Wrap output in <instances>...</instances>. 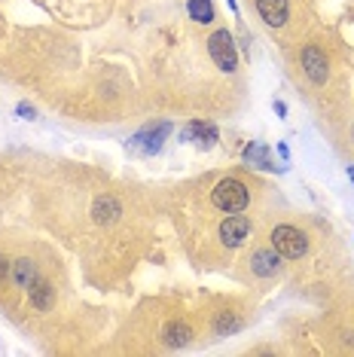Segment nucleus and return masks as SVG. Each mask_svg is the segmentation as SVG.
I'll list each match as a JSON object with an SVG mask.
<instances>
[{"instance_id":"nucleus-1","label":"nucleus","mask_w":354,"mask_h":357,"mask_svg":"<svg viewBox=\"0 0 354 357\" xmlns=\"http://www.w3.org/2000/svg\"><path fill=\"white\" fill-rule=\"evenodd\" d=\"M211 202H214V208L226 211V214H241V211L251 205V192H247V186L236 181V177H223V181L214 186Z\"/></svg>"},{"instance_id":"nucleus-2","label":"nucleus","mask_w":354,"mask_h":357,"mask_svg":"<svg viewBox=\"0 0 354 357\" xmlns=\"http://www.w3.org/2000/svg\"><path fill=\"white\" fill-rule=\"evenodd\" d=\"M269 238H272V248L284 259H300L305 250H309V238H305V232H300L296 226H275Z\"/></svg>"},{"instance_id":"nucleus-3","label":"nucleus","mask_w":354,"mask_h":357,"mask_svg":"<svg viewBox=\"0 0 354 357\" xmlns=\"http://www.w3.org/2000/svg\"><path fill=\"white\" fill-rule=\"evenodd\" d=\"M208 52H211V59L220 70H226V74L236 70L238 52H236V43H232L229 31H217V34H211V40H208Z\"/></svg>"},{"instance_id":"nucleus-4","label":"nucleus","mask_w":354,"mask_h":357,"mask_svg":"<svg viewBox=\"0 0 354 357\" xmlns=\"http://www.w3.org/2000/svg\"><path fill=\"white\" fill-rule=\"evenodd\" d=\"M247 235H251V220H247V217H241V214L226 217V220L220 223V241L226 248H238Z\"/></svg>"},{"instance_id":"nucleus-5","label":"nucleus","mask_w":354,"mask_h":357,"mask_svg":"<svg viewBox=\"0 0 354 357\" xmlns=\"http://www.w3.org/2000/svg\"><path fill=\"white\" fill-rule=\"evenodd\" d=\"M302 70H305V77L311 79V83H324L327 79V59H324V52L318 50V46H309V50L302 52Z\"/></svg>"},{"instance_id":"nucleus-6","label":"nucleus","mask_w":354,"mask_h":357,"mask_svg":"<svg viewBox=\"0 0 354 357\" xmlns=\"http://www.w3.org/2000/svg\"><path fill=\"white\" fill-rule=\"evenodd\" d=\"M256 13L263 15L266 25L281 28L287 22V0H256Z\"/></svg>"},{"instance_id":"nucleus-7","label":"nucleus","mask_w":354,"mask_h":357,"mask_svg":"<svg viewBox=\"0 0 354 357\" xmlns=\"http://www.w3.org/2000/svg\"><path fill=\"white\" fill-rule=\"evenodd\" d=\"M28 296H31V305H34L37 312H49L52 303H55V287H52L49 281L37 278V281L28 287Z\"/></svg>"},{"instance_id":"nucleus-8","label":"nucleus","mask_w":354,"mask_h":357,"mask_svg":"<svg viewBox=\"0 0 354 357\" xmlns=\"http://www.w3.org/2000/svg\"><path fill=\"white\" fill-rule=\"evenodd\" d=\"M119 214H123V205L114 199V196H101V199H95V205H92V220L95 223H114L119 220Z\"/></svg>"},{"instance_id":"nucleus-9","label":"nucleus","mask_w":354,"mask_h":357,"mask_svg":"<svg viewBox=\"0 0 354 357\" xmlns=\"http://www.w3.org/2000/svg\"><path fill=\"white\" fill-rule=\"evenodd\" d=\"M251 269L260 275V278H269V275H275L281 269V254L275 248H269V250H256L254 259H251Z\"/></svg>"},{"instance_id":"nucleus-10","label":"nucleus","mask_w":354,"mask_h":357,"mask_svg":"<svg viewBox=\"0 0 354 357\" xmlns=\"http://www.w3.org/2000/svg\"><path fill=\"white\" fill-rule=\"evenodd\" d=\"M10 275H13V284L15 287H22V290H28L31 284L37 281V266H34V259H15V263L10 266Z\"/></svg>"},{"instance_id":"nucleus-11","label":"nucleus","mask_w":354,"mask_h":357,"mask_svg":"<svg viewBox=\"0 0 354 357\" xmlns=\"http://www.w3.org/2000/svg\"><path fill=\"white\" fill-rule=\"evenodd\" d=\"M171 132V126L168 123H159L156 128H147V132H141L138 137H134V147H141L144 153H156L159 147H162V137Z\"/></svg>"},{"instance_id":"nucleus-12","label":"nucleus","mask_w":354,"mask_h":357,"mask_svg":"<svg viewBox=\"0 0 354 357\" xmlns=\"http://www.w3.org/2000/svg\"><path fill=\"white\" fill-rule=\"evenodd\" d=\"M190 342H192V330H190L183 321H171V324L165 327V345L183 348V345H190Z\"/></svg>"},{"instance_id":"nucleus-13","label":"nucleus","mask_w":354,"mask_h":357,"mask_svg":"<svg viewBox=\"0 0 354 357\" xmlns=\"http://www.w3.org/2000/svg\"><path fill=\"white\" fill-rule=\"evenodd\" d=\"M190 15L199 22V25H208V22H214L211 0H190Z\"/></svg>"},{"instance_id":"nucleus-14","label":"nucleus","mask_w":354,"mask_h":357,"mask_svg":"<svg viewBox=\"0 0 354 357\" xmlns=\"http://www.w3.org/2000/svg\"><path fill=\"white\" fill-rule=\"evenodd\" d=\"M183 137H187V141H192V137H205V144H214L217 141V128L211 123H190V128L183 132Z\"/></svg>"},{"instance_id":"nucleus-15","label":"nucleus","mask_w":354,"mask_h":357,"mask_svg":"<svg viewBox=\"0 0 354 357\" xmlns=\"http://www.w3.org/2000/svg\"><path fill=\"white\" fill-rule=\"evenodd\" d=\"M245 156H247V162H254V165H260V168H275L272 165V159H269V153H266V147H247L245 150Z\"/></svg>"},{"instance_id":"nucleus-16","label":"nucleus","mask_w":354,"mask_h":357,"mask_svg":"<svg viewBox=\"0 0 354 357\" xmlns=\"http://www.w3.org/2000/svg\"><path fill=\"white\" fill-rule=\"evenodd\" d=\"M236 327H238V321L236 318H226V314L217 321V333H229V330H236Z\"/></svg>"},{"instance_id":"nucleus-17","label":"nucleus","mask_w":354,"mask_h":357,"mask_svg":"<svg viewBox=\"0 0 354 357\" xmlns=\"http://www.w3.org/2000/svg\"><path fill=\"white\" fill-rule=\"evenodd\" d=\"M6 275H10V259H6L3 254H0V281H3Z\"/></svg>"},{"instance_id":"nucleus-18","label":"nucleus","mask_w":354,"mask_h":357,"mask_svg":"<svg viewBox=\"0 0 354 357\" xmlns=\"http://www.w3.org/2000/svg\"><path fill=\"white\" fill-rule=\"evenodd\" d=\"M19 113H22L25 119H31V116H34V107H28V104H19Z\"/></svg>"}]
</instances>
